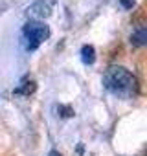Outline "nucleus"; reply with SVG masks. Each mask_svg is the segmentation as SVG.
<instances>
[{"label":"nucleus","mask_w":147,"mask_h":156,"mask_svg":"<svg viewBox=\"0 0 147 156\" xmlns=\"http://www.w3.org/2000/svg\"><path fill=\"white\" fill-rule=\"evenodd\" d=\"M103 87L116 96H131L138 88L136 77L123 66H110L103 73Z\"/></svg>","instance_id":"obj_1"},{"label":"nucleus","mask_w":147,"mask_h":156,"mask_svg":"<svg viewBox=\"0 0 147 156\" xmlns=\"http://www.w3.org/2000/svg\"><path fill=\"white\" fill-rule=\"evenodd\" d=\"M22 37L26 41V48L28 50H35L39 44H42L50 37V28L44 22L30 20V22H26V26L22 30Z\"/></svg>","instance_id":"obj_2"},{"label":"nucleus","mask_w":147,"mask_h":156,"mask_svg":"<svg viewBox=\"0 0 147 156\" xmlns=\"http://www.w3.org/2000/svg\"><path fill=\"white\" fill-rule=\"evenodd\" d=\"M28 17L35 19V20H44L52 15V2L50 0H37V2H33L28 9H26Z\"/></svg>","instance_id":"obj_3"},{"label":"nucleus","mask_w":147,"mask_h":156,"mask_svg":"<svg viewBox=\"0 0 147 156\" xmlns=\"http://www.w3.org/2000/svg\"><path fill=\"white\" fill-rule=\"evenodd\" d=\"M131 42H132L134 46H143V44L147 42V30H145L143 24H140V26L134 28V31H132V35H131Z\"/></svg>","instance_id":"obj_4"},{"label":"nucleus","mask_w":147,"mask_h":156,"mask_svg":"<svg viewBox=\"0 0 147 156\" xmlns=\"http://www.w3.org/2000/svg\"><path fill=\"white\" fill-rule=\"evenodd\" d=\"M81 61H83L85 64H92V62L96 61V50H94V46L85 44V46L81 48Z\"/></svg>","instance_id":"obj_5"},{"label":"nucleus","mask_w":147,"mask_h":156,"mask_svg":"<svg viewBox=\"0 0 147 156\" xmlns=\"http://www.w3.org/2000/svg\"><path fill=\"white\" fill-rule=\"evenodd\" d=\"M33 92H35V83H33V81H24L22 87H19V88L15 90V94H22V96H30V94H33Z\"/></svg>","instance_id":"obj_6"},{"label":"nucleus","mask_w":147,"mask_h":156,"mask_svg":"<svg viewBox=\"0 0 147 156\" xmlns=\"http://www.w3.org/2000/svg\"><path fill=\"white\" fill-rule=\"evenodd\" d=\"M120 4H121V6H125V8H132L136 2H134V0H120Z\"/></svg>","instance_id":"obj_7"},{"label":"nucleus","mask_w":147,"mask_h":156,"mask_svg":"<svg viewBox=\"0 0 147 156\" xmlns=\"http://www.w3.org/2000/svg\"><path fill=\"white\" fill-rule=\"evenodd\" d=\"M48 156H63V154H61L59 151H50V152H48Z\"/></svg>","instance_id":"obj_8"}]
</instances>
